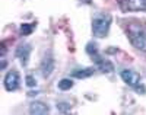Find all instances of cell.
Masks as SVG:
<instances>
[{"instance_id":"3","label":"cell","mask_w":146,"mask_h":115,"mask_svg":"<svg viewBox=\"0 0 146 115\" xmlns=\"http://www.w3.org/2000/svg\"><path fill=\"white\" fill-rule=\"evenodd\" d=\"M19 83H21V77H19V73L16 70H10L6 73L3 85H5V89L7 92H15L19 87Z\"/></svg>"},{"instance_id":"10","label":"cell","mask_w":146,"mask_h":115,"mask_svg":"<svg viewBox=\"0 0 146 115\" xmlns=\"http://www.w3.org/2000/svg\"><path fill=\"white\" fill-rule=\"evenodd\" d=\"M70 87H73V80L72 79H62L58 82V89L60 91H69Z\"/></svg>"},{"instance_id":"4","label":"cell","mask_w":146,"mask_h":115,"mask_svg":"<svg viewBox=\"0 0 146 115\" xmlns=\"http://www.w3.org/2000/svg\"><path fill=\"white\" fill-rule=\"evenodd\" d=\"M120 76H121V79L124 80V83L126 85H129V86H131V87H136L137 91H140V83H142V77H140V74L139 73H136V71H133V70H123L120 73Z\"/></svg>"},{"instance_id":"5","label":"cell","mask_w":146,"mask_h":115,"mask_svg":"<svg viewBox=\"0 0 146 115\" xmlns=\"http://www.w3.org/2000/svg\"><path fill=\"white\" fill-rule=\"evenodd\" d=\"M29 114L31 115H50V108L42 100H34L29 105Z\"/></svg>"},{"instance_id":"11","label":"cell","mask_w":146,"mask_h":115,"mask_svg":"<svg viewBox=\"0 0 146 115\" xmlns=\"http://www.w3.org/2000/svg\"><path fill=\"white\" fill-rule=\"evenodd\" d=\"M98 66L101 67L102 71H113V64L108 63L107 60H98Z\"/></svg>"},{"instance_id":"1","label":"cell","mask_w":146,"mask_h":115,"mask_svg":"<svg viewBox=\"0 0 146 115\" xmlns=\"http://www.w3.org/2000/svg\"><path fill=\"white\" fill-rule=\"evenodd\" d=\"M127 36L135 48L146 53V31L139 25H130L127 29Z\"/></svg>"},{"instance_id":"2","label":"cell","mask_w":146,"mask_h":115,"mask_svg":"<svg viewBox=\"0 0 146 115\" xmlns=\"http://www.w3.org/2000/svg\"><path fill=\"white\" fill-rule=\"evenodd\" d=\"M110 25H111V16L110 15H100V16L94 18V20H92L94 36L104 38L110 31Z\"/></svg>"},{"instance_id":"9","label":"cell","mask_w":146,"mask_h":115,"mask_svg":"<svg viewBox=\"0 0 146 115\" xmlns=\"http://www.w3.org/2000/svg\"><path fill=\"white\" fill-rule=\"evenodd\" d=\"M92 74H94V69H82V70H76V71L72 73L73 77H78V79L89 77V76H92Z\"/></svg>"},{"instance_id":"7","label":"cell","mask_w":146,"mask_h":115,"mask_svg":"<svg viewBox=\"0 0 146 115\" xmlns=\"http://www.w3.org/2000/svg\"><path fill=\"white\" fill-rule=\"evenodd\" d=\"M29 54H31V45L29 44H22V45H19L16 48V57L19 58V61L22 63L23 66L28 64Z\"/></svg>"},{"instance_id":"13","label":"cell","mask_w":146,"mask_h":115,"mask_svg":"<svg viewBox=\"0 0 146 115\" xmlns=\"http://www.w3.org/2000/svg\"><path fill=\"white\" fill-rule=\"evenodd\" d=\"M27 85H28V86H35V85H36V82L34 80L32 76H27Z\"/></svg>"},{"instance_id":"12","label":"cell","mask_w":146,"mask_h":115,"mask_svg":"<svg viewBox=\"0 0 146 115\" xmlns=\"http://www.w3.org/2000/svg\"><path fill=\"white\" fill-rule=\"evenodd\" d=\"M32 29H34V25L32 23H23V25H21V34L22 35L32 34Z\"/></svg>"},{"instance_id":"8","label":"cell","mask_w":146,"mask_h":115,"mask_svg":"<svg viewBox=\"0 0 146 115\" xmlns=\"http://www.w3.org/2000/svg\"><path fill=\"white\" fill-rule=\"evenodd\" d=\"M126 7L131 12L146 9V0H126Z\"/></svg>"},{"instance_id":"6","label":"cell","mask_w":146,"mask_h":115,"mask_svg":"<svg viewBox=\"0 0 146 115\" xmlns=\"http://www.w3.org/2000/svg\"><path fill=\"white\" fill-rule=\"evenodd\" d=\"M40 69H41V73H42L44 77H48V76L53 73V70H54V58L51 57V54H48L42 58Z\"/></svg>"},{"instance_id":"14","label":"cell","mask_w":146,"mask_h":115,"mask_svg":"<svg viewBox=\"0 0 146 115\" xmlns=\"http://www.w3.org/2000/svg\"><path fill=\"white\" fill-rule=\"evenodd\" d=\"M86 2H89V0H86Z\"/></svg>"}]
</instances>
